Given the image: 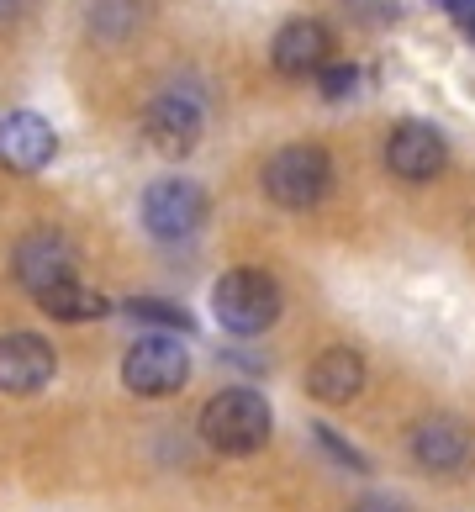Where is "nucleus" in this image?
I'll list each match as a JSON object with an SVG mask.
<instances>
[{
    "mask_svg": "<svg viewBox=\"0 0 475 512\" xmlns=\"http://www.w3.org/2000/svg\"><path fill=\"white\" fill-rule=\"evenodd\" d=\"M270 428H275L270 402L249 386H227L201 407V439H206V449L227 454V460L259 454L264 444H270Z\"/></svg>",
    "mask_w": 475,
    "mask_h": 512,
    "instance_id": "obj_1",
    "label": "nucleus"
},
{
    "mask_svg": "<svg viewBox=\"0 0 475 512\" xmlns=\"http://www.w3.org/2000/svg\"><path fill=\"white\" fill-rule=\"evenodd\" d=\"M212 317H217V328H227L233 338H259L264 328H275V317H280L275 275L254 270V264L227 270L212 286Z\"/></svg>",
    "mask_w": 475,
    "mask_h": 512,
    "instance_id": "obj_2",
    "label": "nucleus"
},
{
    "mask_svg": "<svg viewBox=\"0 0 475 512\" xmlns=\"http://www.w3.org/2000/svg\"><path fill=\"white\" fill-rule=\"evenodd\" d=\"M328 191H333V159L317 143H285L264 164V196L285 206V212H307Z\"/></svg>",
    "mask_w": 475,
    "mask_h": 512,
    "instance_id": "obj_3",
    "label": "nucleus"
},
{
    "mask_svg": "<svg viewBox=\"0 0 475 512\" xmlns=\"http://www.w3.org/2000/svg\"><path fill=\"white\" fill-rule=\"evenodd\" d=\"M185 381H190V354L175 333H148L122 354V386L132 396L159 402V396H175Z\"/></svg>",
    "mask_w": 475,
    "mask_h": 512,
    "instance_id": "obj_4",
    "label": "nucleus"
},
{
    "mask_svg": "<svg viewBox=\"0 0 475 512\" xmlns=\"http://www.w3.org/2000/svg\"><path fill=\"white\" fill-rule=\"evenodd\" d=\"M143 227L154 233L159 243H185L201 233L206 222V191L196 180H180V175H164L143 191Z\"/></svg>",
    "mask_w": 475,
    "mask_h": 512,
    "instance_id": "obj_5",
    "label": "nucleus"
},
{
    "mask_svg": "<svg viewBox=\"0 0 475 512\" xmlns=\"http://www.w3.org/2000/svg\"><path fill=\"white\" fill-rule=\"evenodd\" d=\"M201 127H206V106H201V90L196 85H169L143 111L148 143H154L159 154H169V159L190 154V148L201 143Z\"/></svg>",
    "mask_w": 475,
    "mask_h": 512,
    "instance_id": "obj_6",
    "label": "nucleus"
},
{
    "mask_svg": "<svg viewBox=\"0 0 475 512\" xmlns=\"http://www.w3.org/2000/svg\"><path fill=\"white\" fill-rule=\"evenodd\" d=\"M407 444H412V460L423 465L428 476H460V470L470 465V454H475V433L460 423V417L433 412L412 428Z\"/></svg>",
    "mask_w": 475,
    "mask_h": 512,
    "instance_id": "obj_7",
    "label": "nucleus"
},
{
    "mask_svg": "<svg viewBox=\"0 0 475 512\" xmlns=\"http://www.w3.org/2000/svg\"><path fill=\"white\" fill-rule=\"evenodd\" d=\"M11 275L22 280V291H27V296H37V291L59 286V280H74V275H80V264H74L69 238H64V233H53V227H43V233H27L22 243H16Z\"/></svg>",
    "mask_w": 475,
    "mask_h": 512,
    "instance_id": "obj_8",
    "label": "nucleus"
},
{
    "mask_svg": "<svg viewBox=\"0 0 475 512\" xmlns=\"http://www.w3.org/2000/svg\"><path fill=\"white\" fill-rule=\"evenodd\" d=\"M270 59L285 80H317V74L333 64V32L322 22H312V16H291V22L275 32Z\"/></svg>",
    "mask_w": 475,
    "mask_h": 512,
    "instance_id": "obj_9",
    "label": "nucleus"
},
{
    "mask_svg": "<svg viewBox=\"0 0 475 512\" xmlns=\"http://www.w3.org/2000/svg\"><path fill=\"white\" fill-rule=\"evenodd\" d=\"M386 164H391L396 180L423 185L433 175H444L449 143H444V132L428 127V122H402V127H391V138H386Z\"/></svg>",
    "mask_w": 475,
    "mask_h": 512,
    "instance_id": "obj_10",
    "label": "nucleus"
},
{
    "mask_svg": "<svg viewBox=\"0 0 475 512\" xmlns=\"http://www.w3.org/2000/svg\"><path fill=\"white\" fill-rule=\"evenodd\" d=\"M53 370H59V359H53V344L37 333H6L0 338V391L6 396H37Z\"/></svg>",
    "mask_w": 475,
    "mask_h": 512,
    "instance_id": "obj_11",
    "label": "nucleus"
},
{
    "mask_svg": "<svg viewBox=\"0 0 475 512\" xmlns=\"http://www.w3.org/2000/svg\"><path fill=\"white\" fill-rule=\"evenodd\" d=\"M53 154H59V132H53L37 111H11L0 122V164L16 169V175H37L48 169Z\"/></svg>",
    "mask_w": 475,
    "mask_h": 512,
    "instance_id": "obj_12",
    "label": "nucleus"
},
{
    "mask_svg": "<svg viewBox=\"0 0 475 512\" xmlns=\"http://www.w3.org/2000/svg\"><path fill=\"white\" fill-rule=\"evenodd\" d=\"M307 391L317 396V402H328V407H349L354 396L365 391V354L349 349V344L322 349L307 365Z\"/></svg>",
    "mask_w": 475,
    "mask_h": 512,
    "instance_id": "obj_13",
    "label": "nucleus"
},
{
    "mask_svg": "<svg viewBox=\"0 0 475 512\" xmlns=\"http://www.w3.org/2000/svg\"><path fill=\"white\" fill-rule=\"evenodd\" d=\"M32 301H37V307H43L53 322H95V317L111 312L106 296L95 291V286H85L80 275H74V280H59V286H48V291H37Z\"/></svg>",
    "mask_w": 475,
    "mask_h": 512,
    "instance_id": "obj_14",
    "label": "nucleus"
},
{
    "mask_svg": "<svg viewBox=\"0 0 475 512\" xmlns=\"http://www.w3.org/2000/svg\"><path fill=\"white\" fill-rule=\"evenodd\" d=\"M122 312L132 322H148V328H164V333H190L196 328V317H190L185 307H175V301H154V296H132Z\"/></svg>",
    "mask_w": 475,
    "mask_h": 512,
    "instance_id": "obj_15",
    "label": "nucleus"
},
{
    "mask_svg": "<svg viewBox=\"0 0 475 512\" xmlns=\"http://www.w3.org/2000/svg\"><path fill=\"white\" fill-rule=\"evenodd\" d=\"M138 22H143L138 0H95L90 6V27H101V37H127Z\"/></svg>",
    "mask_w": 475,
    "mask_h": 512,
    "instance_id": "obj_16",
    "label": "nucleus"
},
{
    "mask_svg": "<svg viewBox=\"0 0 475 512\" xmlns=\"http://www.w3.org/2000/svg\"><path fill=\"white\" fill-rule=\"evenodd\" d=\"M317 444L328 449V454H333L338 465H349V470H370V465H365V454H359V449H349V444L338 439V433H333L328 423H317Z\"/></svg>",
    "mask_w": 475,
    "mask_h": 512,
    "instance_id": "obj_17",
    "label": "nucleus"
},
{
    "mask_svg": "<svg viewBox=\"0 0 475 512\" xmlns=\"http://www.w3.org/2000/svg\"><path fill=\"white\" fill-rule=\"evenodd\" d=\"M317 85H322V96H328V101H344L354 90V64H328L317 74Z\"/></svg>",
    "mask_w": 475,
    "mask_h": 512,
    "instance_id": "obj_18",
    "label": "nucleus"
},
{
    "mask_svg": "<svg viewBox=\"0 0 475 512\" xmlns=\"http://www.w3.org/2000/svg\"><path fill=\"white\" fill-rule=\"evenodd\" d=\"M349 512H407V507L391 502V497H365V502H354Z\"/></svg>",
    "mask_w": 475,
    "mask_h": 512,
    "instance_id": "obj_19",
    "label": "nucleus"
},
{
    "mask_svg": "<svg viewBox=\"0 0 475 512\" xmlns=\"http://www.w3.org/2000/svg\"><path fill=\"white\" fill-rule=\"evenodd\" d=\"M32 6V0H0V27H6V22H16V16H22Z\"/></svg>",
    "mask_w": 475,
    "mask_h": 512,
    "instance_id": "obj_20",
    "label": "nucleus"
},
{
    "mask_svg": "<svg viewBox=\"0 0 475 512\" xmlns=\"http://www.w3.org/2000/svg\"><path fill=\"white\" fill-rule=\"evenodd\" d=\"M460 32H465V43H475V6L460 11Z\"/></svg>",
    "mask_w": 475,
    "mask_h": 512,
    "instance_id": "obj_21",
    "label": "nucleus"
},
{
    "mask_svg": "<svg viewBox=\"0 0 475 512\" xmlns=\"http://www.w3.org/2000/svg\"><path fill=\"white\" fill-rule=\"evenodd\" d=\"M439 6H454V11H465V6H475V0H439Z\"/></svg>",
    "mask_w": 475,
    "mask_h": 512,
    "instance_id": "obj_22",
    "label": "nucleus"
}]
</instances>
